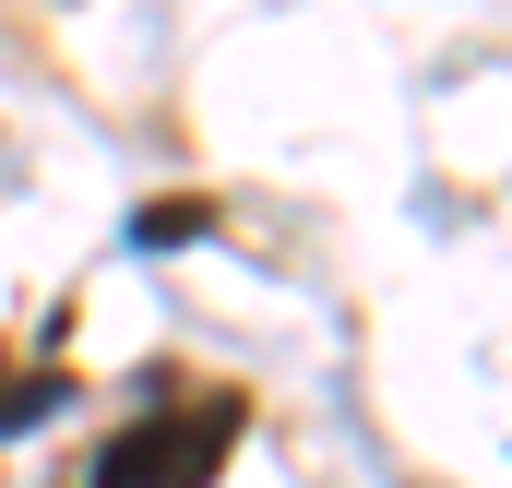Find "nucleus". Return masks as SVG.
I'll use <instances>...</instances> for the list:
<instances>
[{"label":"nucleus","instance_id":"f257e3e1","mask_svg":"<svg viewBox=\"0 0 512 488\" xmlns=\"http://www.w3.org/2000/svg\"><path fill=\"white\" fill-rule=\"evenodd\" d=\"M227 441H239V405H179V417H143V429H120V441L96 453V488H215Z\"/></svg>","mask_w":512,"mask_h":488},{"label":"nucleus","instance_id":"f03ea898","mask_svg":"<svg viewBox=\"0 0 512 488\" xmlns=\"http://www.w3.org/2000/svg\"><path fill=\"white\" fill-rule=\"evenodd\" d=\"M191 239H215V203L203 191H167V203L131 215V250H191Z\"/></svg>","mask_w":512,"mask_h":488},{"label":"nucleus","instance_id":"7ed1b4c3","mask_svg":"<svg viewBox=\"0 0 512 488\" xmlns=\"http://www.w3.org/2000/svg\"><path fill=\"white\" fill-rule=\"evenodd\" d=\"M60 405H72V381H60V369H36V381H12V369H0V429H36V417H60Z\"/></svg>","mask_w":512,"mask_h":488}]
</instances>
